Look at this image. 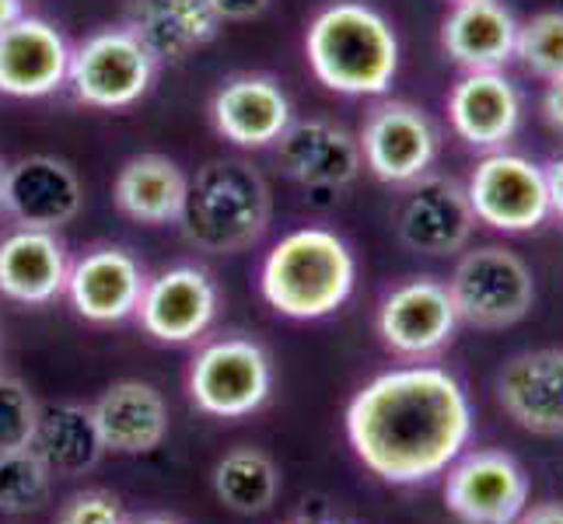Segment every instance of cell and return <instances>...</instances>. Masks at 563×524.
Here are the masks:
<instances>
[{
	"label": "cell",
	"instance_id": "2e32d148",
	"mask_svg": "<svg viewBox=\"0 0 563 524\" xmlns=\"http://www.w3.org/2000/svg\"><path fill=\"white\" fill-rule=\"evenodd\" d=\"M70 43L53 22L18 14L0 32V94L8 99H46L67 88Z\"/></svg>",
	"mask_w": 563,
	"mask_h": 524
},
{
	"label": "cell",
	"instance_id": "f35d334b",
	"mask_svg": "<svg viewBox=\"0 0 563 524\" xmlns=\"http://www.w3.org/2000/svg\"><path fill=\"white\" fill-rule=\"evenodd\" d=\"M4 171L8 165H0V213H4Z\"/></svg>",
	"mask_w": 563,
	"mask_h": 524
},
{
	"label": "cell",
	"instance_id": "836d02e7",
	"mask_svg": "<svg viewBox=\"0 0 563 524\" xmlns=\"http://www.w3.org/2000/svg\"><path fill=\"white\" fill-rule=\"evenodd\" d=\"M515 524H563V503H536Z\"/></svg>",
	"mask_w": 563,
	"mask_h": 524
},
{
	"label": "cell",
	"instance_id": "4316f807",
	"mask_svg": "<svg viewBox=\"0 0 563 524\" xmlns=\"http://www.w3.org/2000/svg\"><path fill=\"white\" fill-rule=\"evenodd\" d=\"M213 493L235 514H266L280 493V469L260 448H235L213 465Z\"/></svg>",
	"mask_w": 563,
	"mask_h": 524
},
{
	"label": "cell",
	"instance_id": "277c9868",
	"mask_svg": "<svg viewBox=\"0 0 563 524\" xmlns=\"http://www.w3.org/2000/svg\"><path fill=\"white\" fill-rule=\"evenodd\" d=\"M269 218L274 197L263 171L245 158H210L189 179L179 227L207 256H235L266 235Z\"/></svg>",
	"mask_w": 563,
	"mask_h": 524
},
{
	"label": "cell",
	"instance_id": "7c38bea8",
	"mask_svg": "<svg viewBox=\"0 0 563 524\" xmlns=\"http://www.w3.org/2000/svg\"><path fill=\"white\" fill-rule=\"evenodd\" d=\"M444 503L465 524H515L529 503V479L511 455L473 451L449 465Z\"/></svg>",
	"mask_w": 563,
	"mask_h": 524
},
{
	"label": "cell",
	"instance_id": "9a60e30c",
	"mask_svg": "<svg viewBox=\"0 0 563 524\" xmlns=\"http://www.w3.org/2000/svg\"><path fill=\"white\" fill-rule=\"evenodd\" d=\"M207 115L218 137L228 144L242 150H263L277 144L287 123L295 120V109H290V99L277 77L231 74L210 94Z\"/></svg>",
	"mask_w": 563,
	"mask_h": 524
},
{
	"label": "cell",
	"instance_id": "d590c367",
	"mask_svg": "<svg viewBox=\"0 0 563 524\" xmlns=\"http://www.w3.org/2000/svg\"><path fill=\"white\" fill-rule=\"evenodd\" d=\"M18 14H25V0H0V32H4Z\"/></svg>",
	"mask_w": 563,
	"mask_h": 524
},
{
	"label": "cell",
	"instance_id": "30bf717a",
	"mask_svg": "<svg viewBox=\"0 0 563 524\" xmlns=\"http://www.w3.org/2000/svg\"><path fill=\"white\" fill-rule=\"evenodd\" d=\"M378 336L399 357L423 360L441 354L459 328V312L449 283L413 277L393 287L378 304Z\"/></svg>",
	"mask_w": 563,
	"mask_h": 524
},
{
	"label": "cell",
	"instance_id": "d6a6232c",
	"mask_svg": "<svg viewBox=\"0 0 563 524\" xmlns=\"http://www.w3.org/2000/svg\"><path fill=\"white\" fill-rule=\"evenodd\" d=\"M542 120L556 133H563V74L547 81V91H542Z\"/></svg>",
	"mask_w": 563,
	"mask_h": 524
},
{
	"label": "cell",
	"instance_id": "8fae6325",
	"mask_svg": "<svg viewBox=\"0 0 563 524\" xmlns=\"http://www.w3.org/2000/svg\"><path fill=\"white\" fill-rule=\"evenodd\" d=\"M221 290L200 266H172L147 277L137 322L154 343L186 346L197 343L218 319Z\"/></svg>",
	"mask_w": 563,
	"mask_h": 524
},
{
	"label": "cell",
	"instance_id": "e575fe53",
	"mask_svg": "<svg viewBox=\"0 0 563 524\" xmlns=\"http://www.w3.org/2000/svg\"><path fill=\"white\" fill-rule=\"evenodd\" d=\"M547 182H550V203H553V213H560V221H563V154L547 168Z\"/></svg>",
	"mask_w": 563,
	"mask_h": 524
},
{
	"label": "cell",
	"instance_id": "3957f363",
	"mask_svg": "<svg viewBox=\"0 0 563 524\" xmlns=\"http://www.w3.org/2000/svg\"><path fill=\"white\" fill-rule=\"evenodd\" d=\"M357 283V259L336 231L298 227L266 252L260 294L277 315L316 322L340 312Z\"/></svg>",
	"mask_w": 563,
	"mask_h": 524
},
{
	"label": "cell",
	"instance_id": "4fadbf2b",
	"mask_svg": "<svg viewBox=\"0 0 563 524\" xmlns=\"http://www.w3.org/2000/svg\"><path fill=\"white\" fill-rule=\"evenodd\" d=\"M476 213L465 186L449 175H420L399 207L396 235L417 256H455L473 238Z\"/></svg>",
	"mask_w": 563,
	"mask_h": 524
},
{
	"label": "cell",
	"instance_id": "ac0fdd59",
	"mask_svg": "<svg viewBox=\"0 0 563 524\" xmlns=\"http://www.w3.org/2000/svg\"><path fill=\"white\" fill-rule=\"evenodd\" d=\"M85 207L77 171L56 154H29L4 171V213L18 227L60 231Z\"/></svg>",
	"mask_w": 563,
	"mask_h": 524
},
{
	"label": "cell",
	"instance_id": "e0dca14e",
	"mask_svg": "<svg viewBox=\"0 0 563 524\" xmlns=\"http://www.w3.org/2000/svg\"><path fill=\"white\" fill-rule=\"evenodd\" d=\"M274 161L280 175L305 189H343L364 168L354 133L319 115L287 123L274 144Z\"/></svg>",
	"mask_w": 563,
	"mask_h": 524
},
{
	"label": "cell",
	"instance_id": "603a6c76",
	"mask_svg": "<svg viewBox=\"0 0 563 524\" xmlns=\"http://www.w3.org/2000/svg\"><path fill=\"white\" fill-rule=\"evenodd\" d=\"M95 431L102 448L112 455H147L162 448L168 434V405L165 395L151 381H115L91 405Z\"/></svg>",
	"mask_w": 563,
	"mask_h": 524
},
{
	"label": "cell",
	"instance_id": "f546056e",
	"mask_svg": "<svg viewBox=\"0 0 563 524\" xmlns=\"http://www.w3.org/2000/svg\"><path fill=\"white\" fill-rule=\"evenodd\" d=\"M38 423V402L29 384L0 371V455L29 448Z\"/></svg>",
	"mask_w": 563,
	"mask_h": 524
},
{
	"label": "cell",
	"instance_id": "d6986e66",
	"mask_svg": "<svg viewBox=\"0 0 563 524\" xmlns=\"http://www.w3.org/2000/svg\"><path fill=\"white\" fill-rule=\"evenodd\" d=\"M497 402L521 431L563 437V349H526L497 375Z\"/></svg>",
	"mask_w": 563,
	"mask_h": 524
},
{
	"label": "cell",
	"instance_id": "8992f818",
	"mask_svg": "<svg viewBox=\"0 0 563 524\" xmlns=\"http://www.w3.org/2000/svg\"><path fill=\"white\" fill-rule=\"evenodd\" d=\"M158 64L123 25H109L70 46L67 88L88 109L120 112L137 105L154 85Z\"/></svg>",
	"mask_w": 563,
	"mask_h": 524
},
{
	"label": "cell",
	"instance_id": "484cf974",
	"mask_svg": "<svg viewBox=\"0 0 563 524\" xmlns=\"http://www.w3.org/2000/svg\"><path fill=\"white\" fill-rule=\"evenodd\" d=\"M32 448L43 455L53 476L64 479L91 472L106 455L102 437L91 420V405H77V402L38 405Z\"/></svg>",
	"mask_w": 563,
	"mask_h": 524
},
{
	"label": "cell",
	"instance_id": "74e56055",
	"mask_svg": "<svg viewBox=\"0 0 563 524\" xmlns=\"http://www.w3.org/2000/svg\"><path fill=\"white\" fill-rule=\"evenodd\" d=\"M133 524H179V521H172V517H144V521H133Z\"/></svg>",
	"mask_w": 563,
	"mask_h": 524
},
{
	"label": "cell",
	"instance_id": "4dcf8cb0",
	"mask_svg": "<svg viewBox=\"0 0 563 524\" xmlns=\"http://www.w3.org/2000/svg\"><path fill=\"white\" fill-rule=\"evenodd\" d=\"M56 524H130L123 514V503L106 490H85L74 493L60 511Z\"/></svg>",
	"mask_w": 563,
	"mask_h": 524
},
{
	"label": "cell",
	"instance_id": "7402d4cb",
	"mask_svg": "<svg viewBox=\"0 0 563 524\" xmlns=\"http://www.w3.org/2000/svg\"><path fill=\"white\" fill-rule=\"evenodd\" d=\"M70 274L67 245L56 231L14 227L0 238V298L38 308L64 298Z\"/></svg>",
	"mask_w": 563,
	"mask_h": 524
},
{
	"label": "cell",
	"instance_id": "1f68e13d",
	"mask_svg": "<svg viewBox=\"0 0 563 524\" xmlns=\"http://www.w3.org/2000/svg\"><path fill=\"white\" fill-rule=\"evenodd\" d=\"M207 4L224 25V22H252V18H260L269 8V0H207Z\"/></svg>",
	"mask_w": 563,
	"mask_h": 524
},
{
	"label": "cell",
	"instance_id": "5b68a950",
	"mask_svg": "<svg viewBox=\"0 0 563 524\" xmlns=\"http://www.w3.org/2000/svg\"><path fill=\"white\" fill-rule=\"evenodd\" d=\"M186 392L200 413L242 420L263 410L274 392V360L256 339L224 336L197 349L189 364Z\"/></svg>",
	"mask_w": 563,
	"mask_h": 524
},
{
	"label": "cell",
	"instance_id": "ba28073f",
	"mask_svg": "<svg viewBox=\"0 0 563 524\" xmlns=\"http://www.w3.org/2000/svg\"><path fill=\"white\" fill-rule=\"evenodd\" d=\"M465 197H470L476 221L504 235L536 231L553 213L547 168L504 147L487 150V158L476 161L465 182Z\"/></svg>",
	"mask_w": 563,
	"mask_h": 524
},
{
	"label": "cell",
	"instance_id": "ab89813d",
	"mask_svg": "<svg viewBox=\"0 0 563 524\" xmlns=\"http://www.w3.org/2000/svg\"><path fill=\"white\" fill-rule=\"evenodd\" d=\"M452 4H465V0H452Z\"/></svg>",
	"mask_w": 563,
	"mask_h": 524
},
{
	"label": "cell",
	"instance_id": "ffe728a7",
	"mask_svg": "<svg viewBox=\"0 0 563 524\" xmlns=\"http://www.w3.org/2000/svg\"><path fill=\"white\" fill-rule=\"evenodd\" d=\"M123 29L137 35L154 64H186L221 32L207 0H126Z\"/></svg>",
	"mask_w": 563,
	"mask_h": 524
},
{
	"label": "cell",
	"instance_id": "d4e9b609",
	"mask_svg": "<svg viewBox=\"0 0 563 524\" xmlns=\"http://www.w3.org/2000/svg\"><path fill=\"white\" fill-rule=\"evenodd\" d=\"M518 22L500 0L452 4L441 22V49L465 70H500L515 56Z\"/></svg>",
	"mask_w": 563,
	"mask_h": 524
},
{
	"label": "cell",
	"instance_id": "83f0119b",
	"mask_svg": "<svg viewBox=\"0 0 563 524\" xmlns=\"http://www.w3.org/2000/svg\"><path fill=\"white\" fill-rule=\"evenodd\" d=\"M53 472L32 444L0 455V511L4 514H29L49 500Z\"/></svg>",
	"mask_w": 563,
	"mask_h": 524
},
{
	"label": "cell",
	"instance_id": "7a4b0ae2",
	"mask_svg": "<svg viewBox=\"0 0 563 524\" xmlns=\"http://www.w3.org/2000/svg\"><path fill=\"white\" fill-rule=\"evenodd\" d=\"M305 60L316 81L351 99H375L399 74V35L364 0H333L305 32Z\"/></svg>",
	"mask_w": 563,
	"mask_h": 524
},
{
	"label": "cell",
	"instance_id": "6da1fadb",
	"mask_svg": "<svg viewBox=\"0 0 563 524\" xmlns=\"http://www.w3.org/2000/svg\"><path fill=\"white\" fill-rule=\"evenodd\" d=\"M473 434V405L441 367H396L346 405V441L382 482L417 487L441 476Z\"/></svg>",
	"mask_w": 563,
	"mask_h": 524
},
{
	"label": "cell",
	"instance_id": "cb8c5ba5",
	"mask_svg": "<svg viewBox=\"0 0 563 524\" xmlns=\"http://www.w3.org/2000/svg\"><path fill=\"white\" fill-rule=\"evenodd\" d=\"M186 192H189V175L179 168V161H172L168 154L158 150L126 158L112 182V200L123 218L151 227L179 224Z\"/></svg>",
	"mask_w": 563,
	"mask_h": 524
},
{
	"label": "cell",
	"instance_id": "5bb4252c",
	"mask_svg": "<svg viewBox=\"0 0 563 524\" xmlns=\"http://www.w3.org/2000/svg\"><path fill=\"white\" fill-rule=\"evenodd\" d=\"M147 287L141 259L120 245H95L70 263L64 298L85 322L115 325L137 315Z\"/></svg>",
	"mask_w": 563,
	"mask_h": 524
},
{
	"label": "cell",
	"instance_id": "f1b7e54d",
	"mask_svg": "<svg viewBox=\"0 0 563 524\" xmlns=\"http://www.w3.org/2000/svg\"><path fill=\"white\" fill-rule=\"evenodd\" d=\"M515 56L529 74L553 81L563 74V11H539L526 25H518Z\"/></svg>",
	"mask_w": 563,
	"mask_h": 524
},
{
	"label": "cell",
	"instance_id": "8d00e7d4",
	"mask_svg": "<svg viewBox=\"0 0 563 524\" xmlns=\"http://www.w3.org/2000/svg\"><path fill=\"white\" fill-rule=\"evenodd\" d=\"M287 524H346L343 517H333V514H298L295 521Z\"/></svg>",
	"mask_w": 563,
	"mask_h": 524
},
{
	"label": "cell",
	"instance_id": "44dd1931",
	"mask_svg": "<svg viewBox=\"0 0 563 524\" xmlns=\"http://www.w3.org/2000/svg\"><path fill=\"white\" fill-rule=\"evenodd\" d=\"M449 123L462 144L500 150L521 123V94L500 70H465L449 94Z\"/></svg>",
	"mask_w": 563,
	"mask_h": 524
},
{
	"label": "cell",
	"instance_id": "9c48e42d",
	"mask_svg": "<svg viewBox=\"0 0 563 524\" xmlns=\"http://www.w3.org/2000/svg\"><path fill=\"white\" fill-rule=\"evenodd\" d=\"M361 161L385 186H410L431 171L438 158V126L420 105L378 102L357 133Z\"/></svg>",
	"mask_w": 563,
	"mask_h": 524
},
{
	"label": "cell",
	"instance_id": "52a82bcc",
	"mask_svg": "<svg viewBox=\"0 0 563 524\" xmlns=\"http://www.w3.org/2000/svg\"><path fill=\"white\" fill-rule=\"evenodd\" d=\"M449 294L459 322L476 328H508L532 312L536 280L526 259L504 245H483L455 263Z\"/></svg>",
	"mask_w": 563,
	"mask_h": 524
}]
</instances>
